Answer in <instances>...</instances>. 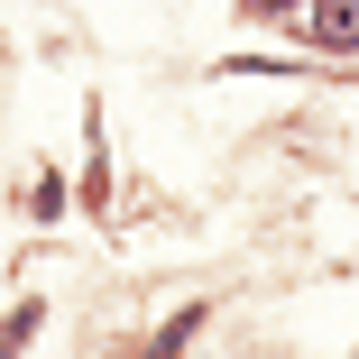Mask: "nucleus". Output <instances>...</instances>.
<instances>
[{
  "label": "nucleus",
  "mask_w": 359,
  "mask_h": 359,
  "mask_svg": "<svg viewBox=\"0 0 359 359\" xmlns=\"http://www.w3.org/2000/svg\"><path fill=\"white\" fill-rule=\"evenodd\" d=\"M304 28H313V46H359V0H313Z\"/></svg>",
  "instance_id": "nucleus-1"
}]
</instances>
